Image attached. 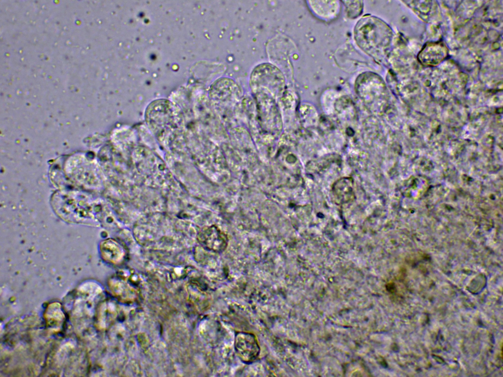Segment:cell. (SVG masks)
I'll return each instance as SVG.
<instances>
[{"label":"cell","mask_w":503,"mask_h":377,"mask_svg":"<svg viewBox=\"0 0 503 377\" xmlns=\"http://www.w3.org/2000/svg\"><path fill=\"white\" fill-rule=\"evenodd\" d=\"M235 349L239 358L244 363H249L258 356L260 348L258 342L252 334L238 332L235 339Z\"/></svg>","instance_id":"cell-1"},{"label":"cell","mask_w":503,"mask_h":377,"mask_svg":"<svg viewBox=\"0 0 503 377\" xmlns=\"http://www.w3.org/2000/svg\"><path fill=\"white\" fill-rule=\"evenodd\" d=\"M110 247L108 248L107 260L113 264H119L125 258L126 252L124 247L114 241H112L109 244Z\"/></svg>","instance_id":"cell-5"},{"label":"cell","mask_w":503,"mask_h":377,"mask_svg":"<svg viewBox=\"0 0 503 377\" xmlns=\"http://www.w3.org/2000/svg\"><path fill=\"white\" fill-rule=\"evenodd\" d=\"M334 197L340 201L347 200L353 196L352 181L345 177L337 181L333 188Z\"/></svg>","instance_id":"cell-4"},{"label":"cell","mask_w":503,"mask_h":377,"mask_svg":"<svg viewBox=\"0 0 503 377\" xmlns=\"http://www.w3.org/2000/svg\"><path fill=\"white\" fill-rule=\"evenodd\" d=\"M198 241L204 247L216 252L224 250L228 243L226 235L215 226L202 230L198 235Z\"/></svg>","instance_id":"cell-2"},{"label":"cell","mask_w":503,"mask_h":377,"mask_svg":"<svg viewBox=\"0 0 503 377\" xmlns=\"http://www.w3.org/2000/svg\"><path fill=\"white\" fill-rule=\"evenodd\" d=\"M447 49L441 42L426 44L419 52L418 59L425 66H435L442 62L447 56Z\"/></svg>","instance_id":"cell-3"}]
</instances>
